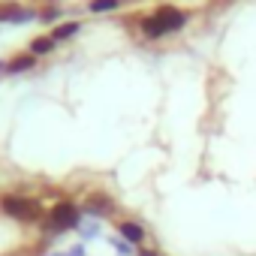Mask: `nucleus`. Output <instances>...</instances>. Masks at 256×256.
Masks as SVG:
<instances>
[{"label":"nucleus","instance_id":"f257e3e1","mask_svg":"<svg viewBox=\"0 0 256 256\" xmlns=\"http://www.w3.org/2000/svg\"><path fill=\"white\" fill-rule=\"evenodd\" d=\"M187 22H190V16L184 10H178V6H160L151 16L139 18V30H142L145 40H163L169 34H178Z\"/></svg>","mask_w":256,"mask_h":256},{"label":"nucleus","instance_id":"f03ea898","mask_svg":"<svg viewBox=\"0 0 256 256\" xmlns=\"http://www.w3.org/2000/svg\"><path fill=\"white\" fill-rule=\"evenodd\" d=\"M46 223H48V232H66V229H78L82 226V205L64 199V202H54L52 211L46 214Z\"/></svg>","mask_w":256,"mask_h":256},{"label":"nucleus","instance_id":"7ed1b4c3","mask_svg":"<svg viewBox=\"0 0 256 256\" xmlns=\"http://www.w3.org/2000/svg\"><path fill=\"white\" fill-rule=\"evenodd\" d=\"M0 211L10 214L12 220H22V223H36L42 217V205L36 199H28V196H4L0 199Z\"/></svg>","mask_w":256,"mask_h":256},{"label":"nucleus","instance_id":"20e7f679","mask_svg":"<svg viewBox=\"0 0 256 256\" xmlns=\"http://www.w3.org/2000/svg\"><path fill=\"white\" fill-rule=\"evenodd\" d=\"M30 22H40V10L22 6L16 0L0 4V24H30Z\"/></svg>","mask_w":256,"mask_h":256},{"label":"nucleus","instance_id":"39448f33","mask_svg":"<svg viewBox=\"0 0 256 256\" xmlns=\"http://www.w3.org/2000/svg\"><path fill=\"white\" fill-rule=\"evenodd\" d=\"M82 214H90L94 220H108L114 214V202L106 196V193H90L84 202H82Z\"/></svg>","mask_w":256,"mask_h":256},{"label":"nucleus","instance_id":"423d86ee","mask_svg":"<svg viewBox=\"0 0 256 256\" xmlns=\"http://www.w3.org/2000/svg\"><path fill=\"white\" fill-rule=\"evenodd\" d=\"M114 229H118V235H120L124 241H130V244H136V247H145V241H148V229H145L142 223H136V220H120Z\"/></svg>","mask_w":256,"mask_h":256},{"label":"nucleus","instance_id":"0eeeda50","mask_svg":"<svg viewBox=\"0 0 256 256\" xmlns=\"http://www.w3.org/2000/svg\"><path fill=\"white\" fill-rule=\"evenodd\" d=\"M36 66V58L28 52V54H16L12 60H6V72L10 76H18V72H30Z\"/></svg>","mask_w":256,"mask_h":256},{"label":"nucleus","instance_id":"6e6552de","mask_svg":"<svg viewBox=\"0 0 256 256\" xmlns=\"http://www.w3.org/2000/svg\"><path fill=\"white\" fill-rule=\"evenodd\" d=\"M78 30H82V22H76V18H72V22H64V24H58V28L52 30V40H54V42L60 46V42L72 40V36H76Z\"/></svg>","mask_w":256,"mask_h":256},{"label":"nucleus","instance_id":"1a4fd4ad","mask_svg":"<svg viewBox=\"0 0 256 256\" xmlns=\"http://www.w3.org/2000/svg\"><path fill=\"white\" fill-rule=\"evenodd\" d=\"M54 48H58V42H54L52 34H48V36H36V40H30V48H28V52H30L34 58H42V54H52Z\"/></svg>","mask_w":256,"mask_h":256},{"label":"nucleus","instance_id":"9d476101","mask_svg":"<svg viewBox=\"0 0 256 256\" xmlns=\"http://www.w3.org/2000/svg\"><path fill=\"white\" fill-rule=\"evenodd\" d=\"M124 4H126V0H90L88 10L96 12V16H106V12H118Z\"/></svg>","mask_w":256,"mask_h":256},{"label":"nucleus","instance_id":"9b49d317","mask_svg":"<svg viewBox=\"0 0 256 256\" xmlns=\"http://www.w3.org/2000/svg\"><path fill=\"white\" fill-rule=\"evenodd\" d=\"M60 16H64V10H60V6H54V4H52V6H46V10H40V22H42V24H54Z\"/></svg>","mask_w":256,"mask_h":256},{"label":"nucleus","instance_id":"f8f14e48","mask_svg":"<svg viewBox=\"0 0 256 256\" xmlns=\"http://www.w3.org/2000/svg\"><path fill=\"white\" fill-rule=\"evenodd\" d=\"M112 247H114L120 256H130V253H133V244H130V241H124V238H112Z\"/></svg>","mask_w":256,"mask_h":256},{"label":"nucleus","instance_id":"ddd939ff","mask_svg":"<svg viewBox=\"0 0 256 256\" xmlns=\"http://www.w3.org/2000/svg\"><path fill=\"white\" fill-rule=\"evenodd\" d=\"M78 232H82V238H96V235H100V226H96V220H94V223H88V226H78Z\"/></svg>","mask_w":256,"mask_h":256},{"label":"nucleus","instance_id":"4468645a","mask_svg":"<svg viewBox=\"0 0 256 256\" xmlns=\"http://www.w3.org/2000/svg\"><path fill=\"white\" fill-rule=\"evenodd\" d=\"M64 256H84V244H76V247H70Z\"/></svg>","mask_w":256,"mask_h":256},{"label":"nucleus","instance_id":"2eb2a0df","mask_svg":"<svg viewBox=\"0 0 256 256\" xmlns=\"http://www.w3.org/2000/svg\"><path fill=\"white\" fill-rule=\"evenodd\" d=\"M6 72V60H0V76H4Z\"/></svg>","mask_w":256,"mask_h":256},{"label":"nucleus","instance_id":"dca6fc26","mask_svg":"<svg viewBox=\"0 0 256 256\" xmlns=\"http://www.w3.org/2000/svg\"><path fill=\"white\" fill-rule=\"evenodd\" d=\"M52 256H64V253H52Z\"/></svg>","mask_w":256,"mask_h":256}]
</instances>
